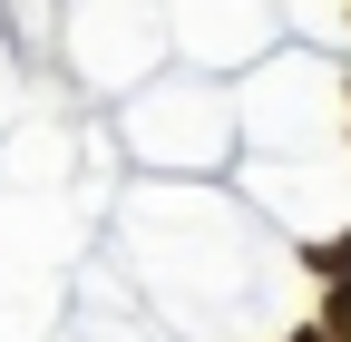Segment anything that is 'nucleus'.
<instances>
[{"label":"nucleus","mask_w":351,"mask_h":342,"mask_svg":"<svg viewBox=\"0 0 351 342\" xmlns=\"http://www.w3.org/2000/svg\"><path fill=\"white\" fill-rule=\"evenodd\" d=\"M332 342H351V284L332 293Z\"/></svg>","instance_id":"nucleus-1"}]
</instances>
